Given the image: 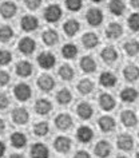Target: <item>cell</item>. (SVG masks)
<instances>
[{
	"instance_id": "6da1fadb",
	"label": "cell",
	"mask_w": 139,
	"mask_h": 158,
	"mask_svg": "<svg viewBox=\"0 0 139 158\" xmlns=\"http://www.w3.org/2000/svg\"><path fill=\"white\" fill-rule=\"evenodd\" d=\"M38 63L42 69L44 70H50L56 64V58L52 52H48V51H43V52L39 54L38 56Z\"/></svg>"
},
{
	"instance_id": "7a4b0ae2",
	"label": "cell",
	"mask_w": 139,
	"mask_h": 158,
	"mask_svg": "<svg viewBox=\"0 0 139 158\" xmlns=\"http://www.w3.org/2000/svg\"><path fill=\"white\" fill-rule=\"evenodd\" d=\"M14 95L18 101L26 102L31 98L32 91H31V87L27 83H19V85L15 86V89H14Z\"/></svg>"
},
{
	"instance_id": "3957f363",
	"label": "cell",
	"mask_w": 139,
	"mask_h": 158,
	"mask_svg": "<svg viewBox=\"0 0 139 158\" xmlns=\"http://www.w3.org/2000/svg\"><path fill=\"white\" fill-rule=\"evenodd\" d=\"M62 8L58 4H50L44 10V19L48 23H56L62 18Z\"/></svg>"
},
{
	"instance_id": "277c9868",
	"label": "cell",
	"mask_w": 139,
	"mask_h": 158,
	"mask_svg": "<svg viewBox=\"0 0 139 158\" xmlns=\"http://www.w3.org/2000/svg\"><path fill=\"white\" fill-rule=\"evenodd\" d=\"M87 23L92 27H98L99 24H102L103 22V12L99 8H90L86 14Z\"/></svg>"
},
{
	"instance_id": "5b68a950",
	"label": "cell",
	"mask_w": 139,
	"mask_h": 158,
	"mask_svg": "<svg viewBox=\"0 0 139 158\" xmlns=\"http://www.w3.org/2000/svg\"><path fill=\"white\" fill-rule=\"evenodd\" d=\"M54 148L59 153L67 154L71 150V139L68 137L59 135V137L55 138V141H54Z\"/></svg>"
},
{
	"instance_id": "8992f818",
	"label": "cell",
	"mask_w": 139,
	"mask_h": 158,
	"mask_svg": "<svg viewBox=\"0 0 139 158\" xmlns=\"http://www.w3.org/2000/svg\"><path fill=\"white\" fill-rule=\"evenodd\" d=\"M111 150H112V148H111L110 142L106 141V139H102V141H99L98 143L95 145L94 153H95V156H96L98 158H107L111 154Z\"/></svg>"
},
{
	"instance_id": "52a82bcc",
	"label": "cell",
	"mask_w": 139,
	"mask_h": 158,
	"mask_svg": "<svg viewBox=\"0 0 139 158\" xmlns=\"http://www.w3.org/2000/svg\"><path fill=\"white\" fill-rule=\"evenodd\" d=\"M117 145L123 152H130V150H133V148H134V138L131 137L130 134H126V133L119 134L117 138Z\"/></svg>"
},
{
	"instance_id": "ba28073f",
	"label": "cell",
	"mask_w": 139,
	"mask_h": 158,
	"mask_svg": "<svg viewBox=\"0 0 139 158\" xmlns=\"http://www.w3.org/2000/svg\"><path fill=\"white\" fill-rule=\"evenodd\" d=\"M18 48H19V51H20L22 54H24V55H31L35 50H36V42H35L32 38H28V36H27V38H23L22 40L19 42Z\"/></svg>"
},
{
	"instance_id": "9c48e42d",
	"label": "cell",
	"mask_w": 139,
	"mask_h": 158,
	"mask_svg": "<svg viewBox=\"0 0 139 158\" xmlns=\"http://www.w3.org/2000/svg\"><path fill=\"white\" fill-rule=\"evenodd\" d=\"M12 121L16 125H26L30 119V114L24 107H16L12 110Z\"/></svg>"
},
{
	"instance_id": "30bf717a",
	"label": "cell",
	"mask_w": 139,
	"mask_h": 158,
	"mask_svg": "<svg viewBox=\"0 0 139 158\" xmlns=\"http://www.w3.org/2000/svg\"><path fill=\"white\" fill-rule=\"evenodd\" d=\"M36 85H38V87L42 91L48 93V91H51V90L55 87V81H54V78L51 77V75L43 74V75H40V77H39Z\"/></svg>"
},
{
	"instance_id": "8fae6325",
	"label": "cell",
	"mask_w": 139,
	"mask_h": 158,
	"mask_svg": "<svg viewBox=\"0 0 139 158\" xmlns=\"http://www.w3.org/2000/svg\"><path fill=\"white\" fill-rule=\"evenodd\" d=\"M72 118H71L70 114H66V113H62L59 114V115H56V118H55V126L62 130V131H64V130H68L71 126H72Z\"/></svg>"
},
{
	"instance_id": "7c38bea8",
	"label": "cell",
	"mask_w": 139,
	"mask_h": 158,
	"mask_svg": "<svg viewBox=\"0 0 139 158\" xmlns=\"http://www.w3.org/2000/svg\"><path fill=\"white\" fill-rule=\"evenodd\" d=\"M18 12V6L14 2H4L0 6V15L4 19H12Z\"/></svg>"
},
{
	"instance_id": "4fadbf2b",
	"label": "cell",
	"mask_w": 139,
	"mask_h": 158,
	"mask_svg": "<svg viewBox=\"0 0 139 158\" xmlns=\"http://www.w3.org/2000/svg\"><path fill=\"white\" fill-rule=\"evenodd\" d=\"M20 26L26 32H32V31H35L39 27V20L38 18L32 16V15H26V16L22 18Z\"/></svg>"
},
{
	"instance_id": "5bb4252c",
	"label": "cell",
	"mask_w": 139,
	"mask_h": 158,
	"mask_svg": "<svg viewBox=\"0 0 139 158\" xmlns=\"http://www.w3.org/2000/svg\"><path fill=\"white\" fill-rule=\"evenodd\" d=\"M31 157L32 158H50V150L44 143H34L31 146Z\"/></svg>"
},
{
	"instance_id": "9a60e30c",
	"label": "cell",
	"mask_w": 139,
	"mask_h": 158,
	"mask_svg": "<svg viewBox=\"0 0 139 158\" xmlns=\"http://www.w3.org/2000/svg\"><path fill=\"white\" fill-rule=\"evenodd\" d=\"M92 137H94V131L90 126H80L76 131V138L82 143H88V142H91Z\"/></svg>"
},
{
	"instance_id": "2e32d148",
	"label": "cell",
	"mask_w": 139,
	"mask_h": 158,
	"mask_svg": "<svg viewBox=\"0 0 139 158\" xmlns=\"http://www.w3.org/2000/svg\"><path fill=\"white\" fill-rule=\"evenodd\" d=\"M51 110H52V103L46 98H40L35 102V111L39 115H47Z\"/></svg>"
},
{
	"instance_id": "e0dca14e",
	"label": "cell",
	"mask_w": 139,
	"mask_h": 158,
	"mask_svg": "<svg viewBox=\"0 0 139 158\" xmlns=\"http://www.w3.org/2000/svg\"><path fill=\"white\" fill-rule=\"evenodd\" d=\"M76 113L82 119H90L94 114V109L88 102H80V103L76 106Z\"/></svg>"
},
{
	"instance_id": "ac0fdd59",
	"label": "cell",
	"mask_w": 139,
	"mask_h": 158,
	"mask_svg": "<svg viewBox=\"0 0 139 158\" xmlns=\"http://www.w3.org/2000/svg\"><path fill=\"white\" fill-rule=\"evenodd\" d=\"M121 121H122V125L126 126V127H134L138 123V118L135 115V113L131 111V110H125L121 114Z\"/></svg>"
},
{
	"instance_id": "d6986e66",
	"label": "cell",
	"mask_w": 139,
	"mask_h": 158,
	"mask_svg": "<svg viewBox=\"0 0 139 158\" xmlns=\"http://www.w3.org/2000/svg\"><path fill=\"white\" fill-rule=\"evenodd\" d=\"M99 106L104 110V111H111L115 107V99L112 98V95L107 93H103L99 95Z\"/></svg>"
},
{
	"instance_id": "ffe728a7",
	"label": "cell",
	"mask_w": 139,
	"mask_h": 158,
	"mask_svg": "<svg viewBox=\"0 0 139 158\" xmlns=\"http://www.w3.org/2000/svg\"><path fill=\"white\" fill-rule=\"evenodd\" d=\"M80 69L83 73H87V74H91L96 70V62L94 60V58L91 55H86L80 59Z\"/></svg>"
},
{
	"instance_id": "44dd1931",
	"label": "cell",
	"mask_w": 139,
	"mask_h": 158,
	"mask_svg": "<svg viewBox=\"0 0 139 158\" xmlns=\"http://www.w3.org/2000/svg\"><path fill=\"white\" fill-rule=\"evenodd\" d=\"M98 125H99V129H100L103 133H110L115 129V121H114V118L110 115L100 117L98 121Z\"/></svg>"
},
{
	"instance_id": "7402d4cb",
	"label": "cell",
	"mask_w": 139,
	"mask_h": 158,
	"mask_svg": "<svg viewBox=\"0 0 139 158\" xmlns=\"http://www.w3.org/2000/svg\"><path fill=\"white\" fill-rule=\"evenodd\" d=\"M123 34V27L119 23H110L106 28V36L108 39H118Z\"/></svg>"
},
{
	"instance_id": "603a6c76",
	"label": "cell",
	"mask_w": 139,
	"mask_h": 158,
	"mask_svg": "<svg viewBox=\"0 0 139 158\" xmlns=\"http://www.w3.org/2000/svg\"><path fill=\"white\" fill-rule=\"evenodd\" d=\"M100 58H102V60L106 63H114L118 59V51L115 50L114 47L107 46L100 51Z\"/></svg>"
},
{
	"instance_id": "cb8c5ba5",
	"label": "cell",
	"mask_w": 139,
	"mask_h": 158,
	"mask_svg": "<svg viewBox=\"0 0 139 158\" xmlns=\"http://www.w3.org/2000/svg\"><path fill=\"white\" fill-rule=\"evenodd\" d=\"M82 43L86 48H95L98 44H99V36L95 32H86L84 35L82 36Z\"/></svg>"
},
{
	"instance_id": "d4e9b609",
	"label": "cell",
	"mask_w": 139,
	"mask_h": 158,
	"mask_svg": "<svg viewBox=\"0 0 139 158\" xmlns=\"http://www.w3.org/2000/svg\"><path fill=\"white\" fill-rule=\"evenodd\" d=\"M99 83H100L103 87H114L115 85H117V77L110 73V71H104V73L100 74V77H99Z\"/></svg>"
},
{
	"instance_id": "484cf974",
	"label": "cell",
	"mask_w": 139,
	"mask_h": 158,
	"mask_svg": "<svg viewBox=\"0 0 139 158\" xmlns=\"http://www.w3.org/2000/svg\"><path fill=\"white\" fill-rule=\"evenodd\" d=\"M63 30L67 34V36H75L80 30V24L76 19H68L63 26Z\"/></svg>"
},
{
	"instance_id": "4316f807",
	"label": "cell",
	"mask_w": 139,
	"mask_h": 158,
	"mask_svg": "<svg viewBox=\"0 0 139 158\" xmlns=\"http://www.w3.org/2000/svg\"><path fill=\"white\" fill-rule=\"evenodd\" d=\"M16 74L22 78H27L32 74V64L27 60H22L16 64Z\"/></svg>"
},
{
	"instance_id": "83f0119b",
	"label": "cell",
	"mask_w": 139,
	"mask_h": 158,
	"mask_svg": "<svg viewBox=\"0 0 139 158\" xmlns=\"http://www.w3.org/2000/svg\"><path fill=\"white\" fill-rule=\"evenodd\" d=\"M10 141H11V145H12L15 149H23V148H26V145H27V137L23 133H19V131L14 133L12 135H11Z\"/></svg>"
},
{
	"instance_id": "f1b7e54d",
	"label": "cell",
	"mask_w": 139,
	"mask_h": 158,
	"mask_svg": "<svg viewBox=\"0 0 139 158\" xmlns=\"http://www.w3.org/2000/svg\"><path fill=\"white\" fill-rule=\"evenodd\" d=\"M108 10L115 16H121V15L125 12L126 6H125V3H123V0H110Z\"/></svg>"
},
{
	"instance_id": "f546056e",
	"label": "cell",
	"mask_w": 139,
	"mask_h": 158,
	"mask_svg": "<svg viewBox=\"0 0 139 158\" xmlns=\"http://www.w3.org/2000/svg\"><path fill=\"white\" fill-rule=\"evenodd\" d=\"M138 98V91L134 87H126L121 91V99L127 103H133Z\"/></svg>"
},
{
	"instance_id": "4dcf8cb0",
	"label": "cell",
	"mask_w": 139,
	"mask_h": 158,
	"mask_svg": "<svg viewBox=\"0 0 139 158\" xmlns=\"http://www.w3.org/2000/svg\"><path fill=\"white\" fill-rule=\"evenodd\" d=\"M59 40V35L55 30L48 28L43 32V42L46 43L47 46H55Z\"/></svg>"
},
{
	"instance_id": "1f68e13d",
	"label": "cell",
	"mask_w": 139,
	"mask_h": 158,
	"mask_svg": "<svg viewBox=\"0 0 139 158\" xmlns=\"http://www.w3.org/2000/svg\"><path fill=\"white\" fill-rule=\"evenodd\" d=\"M78 91L82 94V95H88V94L94 90V82L91 81V79H82L80 82L78 83L76 86Z\"/></svg>"
},
{
	"instance_id": "d6a6232c",
	"label": "cell",
	"mask_w": 139,
	"mask_h": 158,
	"mask_svg": "<svg viewBox=\"0 0 139 158\" xmlns=\"http://www.w3.org/2000/svg\"><path fill=\"white\" fill-rule=\"evenodd\" d=\"M56 101L59 105H68L71 101H72V94L68 89H62L59 90L58 94H56Z\"/></svg>"
},
{
	"instance_id": "836d02e7",
	"label": "cell",
	"mask_w": 139,
	"mask_h": 158,
	"mask_svg": "<svg viewBox=\"0 0 139 158\" xmlns=\"http://www.w3.org/2000/svg\"><path fill=\"white\" fill-rule=\"evenodd\" d=\"M123 75H125V79L129 82H135L138 81V67L134 64H130L125 67L123 70Z\"/></svg>"
},
{
	"instance_id": "e575fe53",
	"label": "cell",
	"mask_w": 139,
	"mask_h": 158,
	"mask_svg": "<svg viewBox=\"0 0 139 158\" xmlns=\"http://www.w3.org/2000/svg\"><path fill=\"white\" fill-rule=\"evenodd\" d=\"M62 55H63V58H66V59L76 58L78 47L75 44H71V43H67V44H64V46H63V48H62Z\"/></svg>"
},
{
	"instance_id": "d590c367",
	"label": "cell",
	"mask_w": 139,
	"mask_h": 158,
	"mask_svg": "<svg viewBox=\"0 0 139 158\" xmlns=\"http://www.w3.org/2000/svg\"><path fill=\"white\" fill-rule=\"evenodd\" d=\"M50 131V125L44 121H40L34 125V134L38 137H46Z\"/></svg>"
},
{
	"instance_id": "8d00e7d4",
	"label": "cell",
	"mask_w": 139,
	"mask_h": 158,
	"mask_svg": "<svg viewBox=\"0 0 139 158\" xmlns=\"http://www.w3.org/2000/svg\"><path fill=\"white\" fill-rule=\"evenodd\" d=\"M58 74H59V77H60L63 81H71V79L74 78V75H75L72 67H71L70 64H63V66H60V69H59Z\"/></svg>"
},
{
	"instance_id": "74e56055",
	"label": "cell",
	"mask_w": 139,
	"mask_h": 158,
	"mask_svg": "<svg viewBox=\"0 0 139 158\" xmlns=\"http://www.w3.org/2000/svg\"><path fill=\"white\" fill-rule=\"evenodd\" d=\"M14 38V30L10 26H2L0 27V42L7 43Z\"/></svg>"
},
{
	"instance_id": "f35d334b",
	"label": "cell",
	"mask_w": 139,
	"mask_h": 158,
	"mask_svg": "<svg viewBox=\"0 0 139 158\" xmlns=\"http://www.w3.org/2000/svg\"><path fill=\"white\" fill-rule=\"evenodd\" d=\"M123 50L130 56H137L138 55V42L137 40H129L123 44Z\"/></svg>"
},
{
	"instance_id": "ab89813d",
	"label": "cell",
	"mask_w": 139,
	"mask_h": 158,
	"mask_svg": "<svg viewBox=\"0 0 139 158\" xmlns=\"http://www.w3.org/2000/svg\"><path fill=\"white\" fill-rule=\"evenodd\" d=\"M82 6H83L82 0H66V7L70 11H72V12H76V11H79L82 8Z\"/></svg>"
},
{
	"instance_id": "60d3db41",
	"label": "cell",
	"mask_w": 139,
	"mask_h": 158,
	"mask_svg": "<svg viewBox=\"0 0 139 158\" xmlns=\"http://www.w3.org/2000/svg\"><path fill=\"white\" fill-rule=\"evenodd\" d=\"M12 60V54L7 50H0V66H6Z\"/></svg>"
},
{
	"instance_id": "b9f144b4",
	"label": "cell",
	"mask_w": 139,
	"mask_h": 158,
	"mask_svg": "<svg viewBox=\"0 0 139 158\" xmlns=\"http://www.w3.org/2000/svg\"><path fill=\"white\" fill-rule=\"evenodd\" d=\"M129 27L134 31V32H138V30H139V16H138V14H133L129 18Z\"/></svg>"
},
{
	"instance_id": "7bdbcfd3",
	"label": "cell",
	"mask_w": 139,
	"mask_h": 158,
	"mask_svg": "<svg viewBox=\"0 0 139 158\" xmlns=\"http://www.w3.org/2000/svg\"><path fill=\"white\" fill-rule=\"evenodd\" d=\"M24 4L28 10H38L42 4V0H24Z\"/></svg>"
},
{
	"instance_id": "ee69618b",
	"label": "cell",
	"mask_w": 139,
	"mask_h": 158,
	"mask_svg": "<svg viewBox=\"0 0 139 158\" xmlns=\"http://www.w3.org/2000/svg\"><path fill=\"white\" fill-rule=\"evenodd\" d=\"M8 105H10L8 97L4 93H0V110H6L8 107Z\"/></svg>"
},
{
	"instance_id": "f6af8a7d",
	"label": "cell",
	"mask_w": 139,
	"mask_h": 158,
	"mask_svg": "<svg viewBox=\"0 0 139 158\" xmlns=\"http://www.w3.org/2000/svg\"><path fill=\"white\" fill-rule=\"evenodd\" d=\"M10 82V74L7 71H0V86H6Z\"/></svg>"
},
{
	"instance_id": "bcb514c9",
	"label": "cell",
	"mask_w": 139,
	"mask_h": 158,
	"mask_svg": "<svg viewBox=\"0 0 139 158\" xmlns=\"http://www.w3.org/2000/svg\"><path fill=\"white\" fill-rule=\"evenodd\" d=\"M74 158H91V156H90V153L86 152V150H79V152L75 153Z\"/></svg>"
},
{
	"instance_id": "7dc6e473",
	"label": "cell",
	"mask_w": 139,
	"mask_h": 158,
	"mask_svg": "<svg viewBox=\"0 0 139 158\" xmlns=\"http://www.w3.org/2000/svg\"><path fill=\"white\" fill-rule=\"evenodd\" d=\"M4 153H6V145H4V142L0 141V158L4 156Z\"/></svg>"
},
{
	"instance_id": "c3c4849f",
	"label": "cell",
	"mask_w": 139,
	"mask_h": 158,
	"mask_svg": "<svg viewBox=\"0 0 139 158\" xmlns=\"http://www.w3.org/2000/svg\"><path fill=\"white\" fill-rule=\"evenodd\" d=\"M4 129H6V123H4V121L0 118V133L4 131Z\"/></svg>"
},
{
	"instance_id": "681fc988",
	"label": "cell",
	"mask_w": 139,
	"mask_h": 158,
	"mask_svg": "<svg viewBox=\"0 0 139 158\" xmlns=\"http://www.w3.org/2000/svg\"><path fill=\"white\" fill-rule=\"evenodd\" d=\"M130 3H131V6H133L134 8H138V6H139V0H130Z\"/></svg>"
},
{
	"instance_id": "f907efd6",
	"label": "cell",
	"mask_w": 139,
	"mask_h": 158,
	"mask_svg": "<svg viewBox=\"0 0 139 158\" xmlns=\"http://www.w3.org/2000/svg\"><path fill=\"white\" fill-rule=\"evenodd\" d=\"M10 158H24V157H23L22 154H12Z\"/></svg>"
},
{
	"instance_id": "816d5d0a",
	"label": "cell",
	"mask_w": 139,
	"mask_h": 158,
	"mask_svg": "<svg viewBox=\"0 0 139 158\" xmlns=\"http://www.w3.org/2000/svg\"><path fill=\"white\" fill-rule=\"evenodd\" d=\"M91 2H94V3H100L102 0H91Z\"/></svg>"
},
{
	"instance_id": "f5cc1de1",
	"label": "cell",
	"mask_w": 139,
	"mask_h": 158,
	"mask_svg": "<svg viewBox=\"0 0 139 158\" xmlns=\"http://www.w3.org/2000/svg\"><path fill=\"white\" fill-rule=\"evenodd\" d=\"M117 158H127V157H125V156H119V157H117Z\"/></svg>"
}]
</instances>
